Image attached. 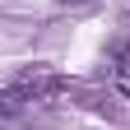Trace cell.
Instances as JSON below:
<instances>
[{"label":"cell","mask_w":130,"mask_h":130,"mask_svg":"<svg viewBox=\"0 0 130 130\" xmlns=\"http://www.w3.org/2000/svg\"><path fill=\"white\" fill-rule=\"evenodd\" d=\"M19 102H28V98H56V93H70V79H60V74H46V70H28L14 79V88H9Z\"/></svg>","instance_id":"1"},{"label":"cell","mask_w":130,"mask_h":130,"mask_svg":"<svg viewBox=\"0 0 130 130\" xmlns=\"http://www.w3.org/2000/svg\"><path fill=\"white\" fill-rule=\"evenodd\" d=\"M14 111H19V98H14V93H0V116H14Z\"/></svg>","instance_id":"2"},{"label":"cell","mask_w":130,"mask_h":130,"mask_svg":"<svg viewBox=\"0 0 130 130\" xmlns=\"http://www.w3.org/2000/svg\"><path fill=\"white\" fill-rule=\"evenodd\" d=\"M65 5H70V0H65Z\"/></svg>","instance_id":"3"}]
</instances>
